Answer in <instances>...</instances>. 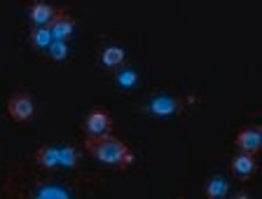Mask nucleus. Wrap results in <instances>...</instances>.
Segmentation results:
<instances>
[{
    "instance_id": "1",
    "label": "nucleus",
    "mask_w": 262,
    "mask_h": 199,
    "mask_svg": "<svg viewBox=\"0 0 262 199\" xmlns=\"http://www.w3.org/2000/svg\"><path fill=\"white\" fill-rule=\"evenodd\" d=\"M84 150H87L94 160L101 162V164L115 166V169H120V171L129 169V166L134 164V160H136L129 145H126L124 141L110 136V134L108 136H87V139H84Z\"/></svg>"
},
{
    "instance_id": "2",
    "label": "nucleus",
    "mask_w": 262,
    "mask_h": 199,
    "mask_svg": "<svg viewBox=\"0 0 262 199\" xmlns=\"http://www.w3.org/2000/svg\"><path fill=\"white\" fill-rule=\"evenodd\" d=\"M7 115H10V120L16 122V124H26V122H31L33 115H35L33 96L26 94V92H16V94H12V99L7 101Z\"/></svg>"
},
{
    "instance_id": "3",
    "label": "nucleus",
    "mask_w": 262,
    "mask_h": 199,
    "mask_svg": "<svg viewBox=\"0 0 262 199\" xmlns=\"http://www.w3.org/2000/svg\"><path fill=\"white\" fill-rule=\"evenodd\" d=\"M115 122H113V115H110L105 108H92L84 120V131L87 136H108L113 131Z\"/></svg>"
},
{
    "instance_id": "4",
    "label": "nucleus",
    "mask_w": 262,
    "mask_h": 199,
    "mask_svg": "<svg viewBox=\"0 0 262 199\" xmlns=\"http://www.w3.org/2000/svg\"><path fill=\"white\" fill-rule=\"evenodd\" d=\"M229 171H232V176L239 178L241 183L251 181L253 176H255L257 171V162H255V155H251V152H239V155L232 157V162H229Z\"/></svg>"
},
{
    "instance_id": "5",
    "label": "nucleus",
    "mask_w": 262,
    "mask_h": 199,
    "mask_svg": "<svg viewBox=\"0 0 262 199\" xmlns=\"http://www.w3.org/2000/svg\"><path fill=\"white\" fill-rule=\"evenodd\" d=\"M178 110H180V101L169 94L155 96V99L143 108V113H147L150 117H169V115H176Z\"/></svg>"
},
{
    "instance_id": "6",
    "label": "nucleus",
    "mask_w": 262,
    "mask_h": 199,
    "mask_svg": "<svg viewBox=\"0 0 262 199\" xmlns=\"http://www.w3.org/2000/svg\"><path fill=\"white\" fill-rule=\"evenodd\" d=\"M236 148H239V152H251V155H255L257 150H260L262 145V131L260 127H244L236 131Z\"/></svg>"
},
{
    "instance_id": "7",
    "label": "nucleus",
    "mask_w": 262,
    "mask_h": 199,
    "mask_svg": "<svg viewBox=\"0 0 262 199\" xmlns=\"http://www.w3.org/2000/svg\"><path fill=\"white\" fill-rule=\"evenodd\" d=\"M49 31H52V38L54 40H68L73 33H75V19L68 14V12L56 10V17L49 24Z\"/></svg>"
},
{
    "instance_id": "8",
    "label": "nucleus",
    "mask_w": 262,
    "mask_h": 199,
    "mask_svg": "<svg viewBox=\"0 0 262 199\" xmlns=\"http://www.w3.org/2000/svg\"><path fill=\"white\" fill-rule=\"evenodd\" d=\"M54 17L56 10L52 5H47L45 0H33L31 7H28V19L33 21V26H49Z\"/></svg>"
},
{
    "instance_id": "9",
    "label": "nucleus",
    "mask_w": 262,
    "mask_h": 199,
    "mask_svg": "<svg viewBox=\"0 0 262 199\" xmlns=\"http://www.w3.org/2000/svg\"><path fill=\"white\" fill-rule=\"evenodd\" d=\"M35 162L42 169H56L59 166V148L56 145H40L35 150Z\"/></svg>"
},
{
    "instance_id": "10",
    "label": "nucleus",
    "mask_w": 262,
    "mask_h": 199,
    "mask_svg": "<svg viewBox=\"0 0 262 199\" xmlns=\"http://www.w3.org/2000/svg\"><path fill=\"white\" fill-rule=\"evenodd\" d=\"M31 47L33 50H38V52H47L49 50V45L54 42V38H52V31H49L47 26H35L31 31Z\"/></svg>"
},
{
    "instance_id": "11",
    "label": "nucleus",
    "mask_w": 262,
    "mask_h": 199,
    "mask_svg": "<svg viewBox=\"0 0 262 199\" xmlns=\"http://www.w3.org/2000/svg\"><path fill=\"white\" fill-rule=\"evenodd\" d=\"M31 194H33V197H49V199H66V197H71L68 188L56 185V183H38L35 192H31Z\"/></svg>"
},
{
    "instance_id": "12",
    "label": "nucleus",
    "mask_w": 262,
    "mask_h": 199,
    "mask_svg": "<svg viewBox=\"0 0 262 199\" xmlns=\"http://www.w3.org/2000/svg\"><path fill=\"white\" fill-rule=\"evenodd\" d=\"M204 192H206L208 199H223L229 194V183L220 176H213L211 181L204 185Z\"/></svg>"
},
{
    "instance_id": "13",
    "label": "nucleus",
    "mask_w": 262,
    "mask_h": 199,
    "mask_svg": "<svg viewBox=\"0 0 262 199\" xmlns=\"http://www.w3.org/2000/svg\"><path fill=\"white\" fill-rule=\"evenodd\" d=\"M124 59H126V52L122 47H105L101 52V63L105 68H120L124 63Z\"/></svg>"
},
{
    "instance_id": "14",
    "label": "nucleus",
    "mask_w": 262,
    "mask_h": 199,
    "mask_svg": "<svg viewBox=\"0 0 262 199\" xmlns=\"http://www.w3.org/2000/svg\"><path fill=\"white\" fill-rule=\"evenodd\" d=\"M80 164V155H77V150L73 145H61L59 148V166L63 169H75Z\"/></svg>"
},
{
    "instance_id": "15",
    "label": "nucleus",
    "mask_w": 262,
    "mask_h": 199,
    "mask_svg": "<svg viewBox=\"0 0 262 199\" xmlns=\"http://www.w3.org/2000/svg\"><path fill=\"white\" fill-rule=\"evenodd\" d=\"M47 54L52 56L54 61H66V56H68V47H66V40H54V42L49 45Z\"/></svg>"
},
{
    "instance_id": "16",
    "label": "nucleus",
    "mask_w": 262,
    "mask_h": 199,
    "mask_svg": "<svg viewBox=\"0 0 262 199\" xmlns=\"http://www.w3.org/2000/svg\"><path fill=\"white\" fill-rule=\"evenodd\" d=\"M136 82H138V78H136V73H134V71H122L120 75H117V84H120V87H124V89L136 87Z\"/></svg>"
}]
</instances>
